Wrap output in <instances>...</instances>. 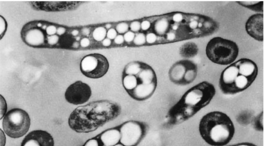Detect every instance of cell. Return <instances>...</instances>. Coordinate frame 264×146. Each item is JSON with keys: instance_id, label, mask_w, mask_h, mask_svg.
<instances>
[{"instance_id": "obj_27", "label": "cell", "mask_w": 264, "mask_h": 146, "mask_svg": "<svg viewBox=\"0 0 264 146\" xmlns=\"http://www.w3.org/2000/svg\"><path fill=\"white\" fill-rule=\"evenodd\" d=\"M85 146H99L98 141L95 139L88 140L85 144Z\"/></svg>"}, {"instance_id": "obj_25", "label": "cell", "mask_w": 264, "mask_h": 146, "mask_svg": "<svg viewBox=\"0 0 264 146\" xmlns=\"http://www.w3.org/2000/svg\"><path fill=\"white\" fill-rule=\"evenodd\" d=\"M141 25L139 22L134 21L132 22L130 25V27L132 31H137L139 30Z\"/></svg>"}, {"instance_id": "obj_37", "label": "cell", "mask_w": 264, "mask_h": 146, "mask_svg": "<svg viewBox=\"0 0 264 146\" xmlns=\"http://www.w3.org/2000/svg\"><path fill=\"white\" fill-rule=\"evenodd\" d=\"M113 146H124V145H123L120 142L114 145Z\"/></svg>"}, {"instance_id": "obj_12", "label": "cell", "mask_w": 264, "mask_h": 146, "mask_svg": "<svg viewBox=\"0 0 264 146\" xmlns=\"http://www.w3.org/2000/svg\"><path fill=\"white\" fill-rule=\"evenodd\" d=\"M53 138L46 131H32L26 136L20 146H54Z\"/></svg>"}, {"instance_id": "obj_10", "label": "cell", "mask_w": 264, "mask_h": 146, "mask_svg": "<svg viewBox=\"0 0 264 146\" xmlns=\"http://www.w3.org/2000/svg\"><path fill=\"white\" fill-rule=\"evenodd\" d=\"M142 125L133 121L122 124L119 129L120 134V143L124 146H134L141 139L143 134Z\"/></svg>"}, {"instance_id": "obj_36", "label": "cell", "mask_w": 264, "mask_h": 146, "mask_svg": "<svg viewBox=\"0 0 264 146\" xmlns=\"http://www.w3.org/2000/svg\"><path fill=\"white\" fill-rule=\"evenodd\" d=\"M73 47L75 48H77L79 46V44L77 42H75L73 44Z\"/></svg>"}, {"instance_id": "obj_4", "label": "cell", "mask_w": 264, "mask_h": 146, "mask_svg": "<svg viewBox=\"0 0 264 146\" xmlns=\"http://www.w3.org/2000/svg\"><path fill=\"white\" fill-rule=\"evenodd\" d=\"M258 72L257 65L253 61L247 58L240 59L222 71L219 80L220 89L226 95L242 92L252 84Z\"/></svg>"}, {"instance_id": "obj_21", "label": "cell", "mask_w": 264, "mask_h": 146, "mask_svg": "<svg viewBox=\"0 0 264 146\" xmlns=\"http://www.w3.org/2000/svg\"><path fill=\"white\" fill-rule=\"evenodd\" d=\"M7 23L2 16H0V37L2 38L5 34L7 28Z\"/></svg>"}, {"instance_id": "obj_22", "label": "cell", "mask_w": 264, "mask_h": 146, "mask_svg": "<svg viewBox=\"0 0 264 146\" xmlns=\"http://www.w3.org/2000/svg\"><path fill=\"white\" fill-rule=\"evenodd\" d=\"M128 26L127 23H121L117 25L116 29L119 33H123L128 30Z\"/></svg>"}, {"instance_id": "obj_1", "label": "cell", "mask_w": 264, "mask_h": 146, "mask_svg": "<svg viewBox=\"0 0 264 146\" xmlns=\"http://www.w3.org/2000/svg\"><path fill=\"white\" fill-rule=\"evenodd\" d=\"M121 111L120 106L112 101L92 102L73 111L69 118V125L77 131L89 132L114 119Z\"/></svg>"}, {"instance_id": "obj_19", "label": "cell", "mask_w": 264, "mask_h": 146, "mask_svg": "<svg viewBox=\"0 0 264 146\" xmlns=\"http://www.w3.org/2000/svg\"><path fill=\"white\" fill-rule=\"evenodd\" d=\"M253 116L251 112L249 111L245 110L240 113L237 116V119L239 122H248L250 121Z\"/></svg>"}, {"instance_id": "obj_31", "label": "cell", "mask_w": 264, "mask_h": 146, "mask_svg": "<svg viewBox=\"0 0 264 146\" xmlns=\"http://www.w3.org/2000/svg\"><path fill=\"white\" fill-rule=\"evenodd\" d=\"M150 26V23L147 21H143L141 24V27L143 30H145L148 29Z\"/></svg>"}, {"instance_id": "obj_8", "label": "cell", "mask_w": 264, "mask_h": 146, "mask_svg": "<svg viewBox=\"0 0 264 146\" xmlns=\"http://www.w3.org/2000/svg\"><path fill=\"white\" fill-rule=\"evenodd\" d=\"M197 74V65L188 60H179L174 64L170 68L169 78L171 82L179 86L190 84L195 79Z\"/></svg>"}, {"instance_id": "obj_13", "label": "cell", "mask_w": 264, "mask_h": 146, "mask_svg": "<svg viewBox=\"0 0 264 146\" xmlns=\"http://www.w3.org/2000/svg\"><path fill=\"white\" fill-rule=\"evenodd\" d=\"M247 34L255 40L259 41L263 40V15L258 13L250 16L245 25Z\"/></svg>"}, {"instance_id": "obj_3", "label": "cell", "mask_w": 264, "mask_h": 146, "mask_svg": "<svg viewBox=\"0 0 264 146\" xmlns=\"http://www.w3.org/2000/svg\"><path fill=\"white\" fill-rule=\"evenodd\" d=\"M123 86L129 95L138 101L150 98L154 93L157 84L155 72L145 63L133 62L124 68L122 75Z\"/></svg>"}, {"instance_id": "obj_5", "label": "cell", "mask_w": 264, "mask_h": 146, "mask_svg": "<svg viewBox=\"0 0 264 146\" xmlns=\"http://www.w3.org/2000/svg\"><path fill=\"white\" fill-rule=\"evenodd\" d=\"M199 131L202 138L213 146H223L228 143L235 132L233 123L225 113L219 111L210 112L201 119Z\"/></svg>"}, {"instance_id": "obj_28", "label": "cell", "mask_w": 264, "mask_h": 146, "mask_svg": "<svg viewBox=\"0 0 264 146\" xmlns=\"http://www.w3.org/2000/svg\"><path fill=\"white\" fill-rule=\"evenodd\" d=\"M227 146H257L256 145L252 143L249 142H242L232 145H229Z\"/></svg>"}, {"instance_id": "obj_30", "label": "cell", "mask_w": 264, "mask_h": 146, "mask_svg": "<svg viewBox=\"0 0 264 146\" xmlns=\"http://www.w3.org/2000/svg\"><path fill=\"white\" fill-rule=\"evenodd\" d=\"M124 37L122 35H119L115 38L114 42L117 44H120L124 42Z\"/></svg>"}, {"instance_id": "obj_15", "label": "cell", "mask_w": 264, "mask_h": 146, "mask_svg": "<svg viewBox=\"0 0 264 146\" xmlns=\"http://www.w3.org/2000/svg\"><path fill=\"white\" fill-rule=\"evenodd\" d=\"M198 49L197 45L193 42H188L182 45L179 48V54L184 58H193L196 55Z\"/></svg>"}, {"instance_id": "obj_33", "label": "cell", "mask_w": 264, "mask_h": 146, "mask_svg": "<svg viewBox=\"0 0 264 146\" xmlns=\"http://www.w3.org/2000/svg\"><path fill=\"white\" fill-rule=\"evenodd\" d=\"M111 41L109 38H105L104 39L102 42L103 45L106 46H109L111 44Z\"/></svg>"}, {"instance_id": "obj_24", "label": "cell", "mask_w": 264, "mask_h": 146, "mask_svg": "<svg viewBox=\"0 0 264 146\" xmlns=\"http://www.w3.org/2000/svg\"><path fill=\"white\" fill-rule=\"evenodd\" d=\"M134 37V33L131 31H128L126 33L124 36L125 40L127 42H130L132 40Z\"/></svg>"}, {"instance_id": "obj_26", "label": "cell", "mask_w": 264, "mask_h": 146, "mask_svg": "<svg viewBox=\"0 0 264 146\" xmlns=\"http://www.w3.org/2000/svg\"><path fill=\"white\" fill-rule=\"evenodd\" d=\"M117 32L116 31L113 29H109L107 33V36L108 38L113 39L116 37Z\"/></svg>"}, {"instance_id": "obj_9", "label": "cell", "mask_w": 264, "mask_h": 146, "mask_svg": "<svg viewBox=\"0 0 264 146\" xmlns=\"http://www.w3.org/2000/svg\"><path fill=\"white\" fill-rule=\"evenodd\" d=\"M109 64L107 59L99 54H92L84 57L82 60L80 69L85 76L91 78H98L107 72Z\"/></svg>"}, {"instance_id": "obj_40", "label": "cell", "mask_w": 264, "mask_h": 146, "mask_svg": "<svg viewBox=\"0 0 264 146\" xmlns=\"http://www.w3.org/2000/svg\"><path fill=\"white\" fill-rule=\"evenodd\" d=\"M102 146H105V145H103Z\"/></svg>"}, {"instance_id": "obj_34", "label": "cell", "mask_w": 264, "mask_h": 146, "mask_svg": "<svg viewBox=\"0 0 264 146\" xmlns=\"http://www.w3.org/2000/svg\"><path fill=\"white\" fill-rule=\"evenodd\" d=\"M83 34L85 35H89L90 33V30L87 28L85 27L83 28L82 31Z\"/></svg>"}, {"instance_id": "obj_32", "label": "cell", "mask_w": 264, "mask_h": 146, "mask_svg": "<svg viewBox=\"0 0 264 146\" xmlns=\"http://www.w3.org/2000/svg\"><path fill=\"white\" fill-rule=\"evenodd\" d=\"M66 29L63 27H60L57 28V33L59 35H61L65 33Z\"/></svg>"}, {"instance_id": "obj_6", "label": "cell", "mask_w": 264, "mask_h": 146, "mask_svg": "<svg viewBox=\"0 0 264 146\" xmlns=\"http://www.w3.org/2000/svg\"><path fill=\"white\" fill-rule=\"evenodd\" d=\"M206 54L212 62L227 65L233 63L237 58L239 49L234 41L220 37L211 39L206 47Z\"/></svg>"}, {"instance_id": "obj_7", "label": "cell", "mask_w": 264, "mask_h": 146, "mask_svg": "<svg viewBox=\"0 0 264 146\" xmlns=\"http://www.w3.org/2000/svg\"><path fill=\"white\" fill-rule=\"evenodd\" d=\"M31 121L28 113L25 110L14 108L8 111L3 119L4 131L10 137L17 138L24 135L28 131Z\"/></svg>"}, {"instance_id": "obj_2", "label": "cell", "mask_w": 264, "mask_h": 146, "mask_svg": "<svg viewBox=\"0 0 264 146\" xmlns=\"http://www.w3.org/2000/svg\"><path fill=\"white\" fill-rule=\"evenodd\" d=\"M216 93L214 85L208 81H203L193 86L169 110L167 123L174 125L188 120L207 106Z\"/></svg>"}, {"instance_id": "obj_11", "label": "cell", "mask_w": 264, "mask_h": 146, "mask_svg": "<svg viewBox=\"0 0 264 146\" xmlns=\"http://www.w3.org/2000/svg\"><path fill=\"white\" fill-rule=\"evenodd\" d=\"M91 95L90 86L81 81H77L67 88L65 92V97L68 102L77 105L87 102Z\"/></svg>"}, {"instance_id": "obj_18", "label": "cell", "mask_w": 264, "mask_h": 146, "mask_svg": "<svg viewBox=\"0 0 264 146\" xmlns=\"http://www.w3.org/2000/svg\"><path fill=\"white\" fill-rule=\"evenodd\" d=\"M106 34L105 29L103 27H99L96 28L93 33V36L95 40L97 41L102 40L105 37Z\"/></svg>"}, {"instance_id": "obj_35", "label": "cell", "mask_w": 264, "mask_h": 146, "mask_svg": "<svg viewBox=\"0 0 264 146\" xmlns=\"http://www.w3.org/2000/svg\"><path fill=\"white\" fill-rule=\"evenodd\" d=\"M71 33L73 35L75 36L79 33V31L77 30H74Z\"/></svg>"}, {"instance_id": "obj_14", "label": "cell", "mask_w": 264, "mask_h": 146, "mask_svg": "<svg viewBox=\"0 0 264 146\" xmlns=\"http://www.w3.org/2000/svg\"><path fill=\"white\" fill-rule=\"evenodd\" d=\"M100 140L103 145L113 146L120 142V134L119 129L113 128L103 133L100 136Z\"/></svg>"}, {"instance_id": "obj_17", "label": "cell", "mask_w": 264, "mask_h": 146, "mask_svg": "<svg viewBox=\"0 0 264 146\" xmlns=\"http://www.w3.org/2000/svg\"><path fill=\"white\" fill-rule=\"evenodd\" d=\"M166 18H162L157 21L155 25V29L159 34H162L165 32L168 25V21Z\"/></svg>"}, {"instance_id": "obj_38", "label": "cell", "mask_w": 264, "mask_h": 146, "mask_svg": "<svg viewBox=\"0 0 264 146\" xmlns=\"http://www.w3.org/2000/svg\"><path fill=\"white\" fill-rule=\"evenodd\" d=\"M111 27V25L110 24H107L105 25V27L107 29H109Z\"/></svg>"}, {"instance_id": "obj_16", "label": "cell", "mask_w": 264, "mask_h": 146, "mask_svg": "<svg viewBox=\"0 0 264 146\" xmlns=\"http://www.w3.org/2000/svg\"><path fill=\"white\" fill-rule=\"evenodd\" d=\"M239 5L252 10L258 12L263 11V1H238Z\"/></svg>"}, {"instance_id": "obj_20", "label": "cell", "mask_w": 264, "mask_h": 146, "mask_svg": "<svg viewBox=\"0 0 264 146\" xmlns=\"http://www.w3.org/2000/svg\"><path fill=\"white\" fill-rule=\"evenodd\" d=\"M146 38L144 34L140 33L138 34L134 40V43L137 45L142 44L145 42Z\"/></svg>"}, {"instance_id": "obj_39", "label": "cell", "mask_w": 264, "mask_h": 146, "mask_svg": "<svg viewBox=\"0 0 264 146\" xmlns=\"http://www.w3.org/2000/svg\"><path fill=\"white\" fill-rule=\"evenodd\" d=\"M80 39V37L79 36H77L76 38V40H79Z\"/></svg>"}, {"instance_id": "obj_29", "label": "cell", "mask_w": 264, "mask_h": 146, "mask_svg": "<svg viewBox=\"0 0 264 146\" xmlns=\"http://www.w3.org/2000/svg\"><path fill=\"white\" fill-rule=\"evenodd\" d=\"M89 40L88 38H83L80 42L81 46L84 47L88 46L89 45Z\"/></svg>"}, {"instance_id": "obj_23", "label": "cell", "mask_w": 264, "mask_h": 146, "mask_svg": "<svg viewBox=\"0 0 264 146\" xmlns=\"http://www.w3.org/2000/svg\"><path fill=\"white\" fill-rule=\"evenodd\" d=\"M146 39L148 43H152L155 41L157 39V36L153 33H149L146 35Z\"/></svg>"}]
</instances>
